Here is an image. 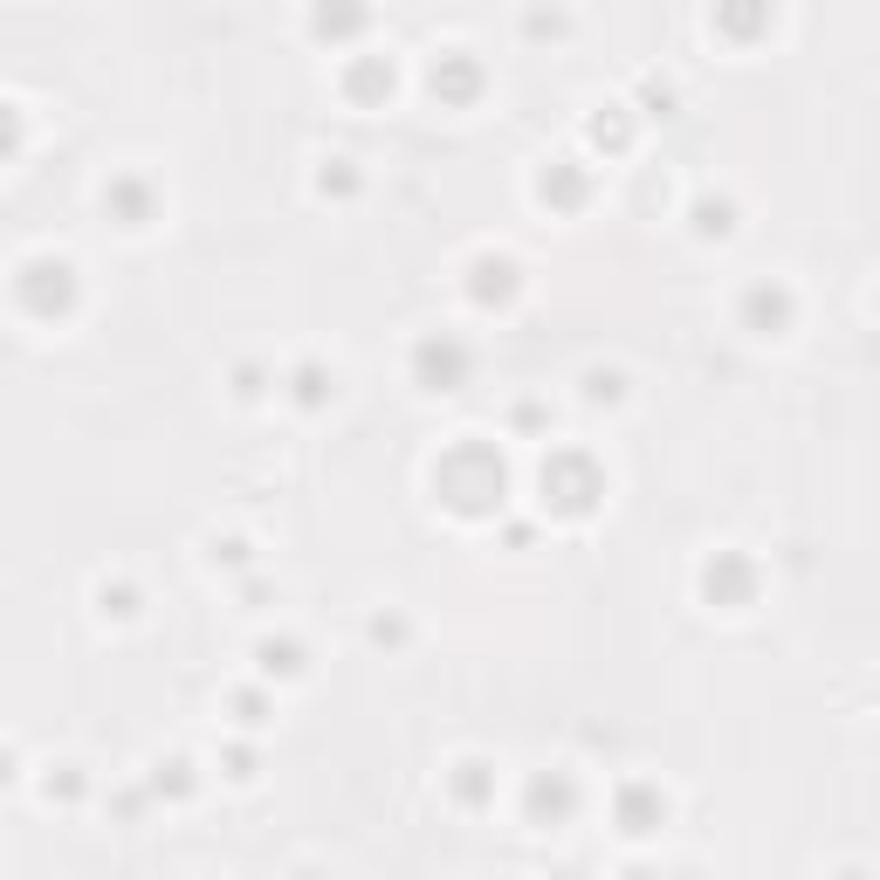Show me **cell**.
<instances>
[{
  "label": "cell",
  "mask_w": 880,
  "mask_h": 880,
  "mask_svg": "<svg viewBox=\"0 0 880 880\" xmlns=\"http://www.w3.org/2000/svg\"><path fill=\"white\" fill-rule=\"evenodd\" d=\"M489 791H496V770L481 763V757H468V763H454V798L468 805V811H481V805H489Z\"/></svg>",
  "instance_id": "obj_4"
},
{
  "label": "cell",
  "mask_w": 880,
  "mask_h": 880,
  "mask_svg": "<svg viewBox=\"0 0 880 880\" xmlns=\"http://www.w3.org/2000/svg\"><path fill=\"white\" fill-rule=\"evenodd\" d=\"M358 21H365V0H358V8H330V0L317 8V28H323V35H330V28H358Z\"/></svg>",
  "instance_id": "obj_9"
},
{
  "label": "cell",
  "mask_w": 880,
  "mask_h": 880,
  "mask_svg": "<svg viewBox=\"0 0 880 880\" xmlns=\"http://www.w3.org/2000/svg\"><path fill=\"white\" fill-rule=\"evenodd\" d=\"M261 668H269V674H303V647H290V640H269V647H261Z\"/></svg>",
  "instance_id": "obj_7"
},
{
  "label": "cell",
  "mask_w": 880,
  "mask_h": 880,
  "mask_svg": "<svg viewBox=\"0 0 880 880\" xmlns=\"http://www.w3.org/2000/svg\"><path fill=\"white\" fill-rule=\"evenodd\" d=\"M420 371H427V392H454L461 371H468V351L461 344H420Z\"/></svg>",
  "instance_id": "obj_3"
},
{
  "label": "cell",
  "mask_w": 880,
  "mask_h": 880,
  "mask_svg": "<svg viewBox=\"0 0 880 880\" xmlns=\"http://www.w3.org/2000/svg\"><path fill=\"white\" fill-rule=\"evenodd\" d=\"M103 207H118V213H124V228H145V186H138V180L103 186Z\"/></svg>",
  "instance_id": "obj_6"
},
{
  "label": "cell",
  "mask_w": 880,
  "mask_h": 880,
  "mask_svg": "<svg viewBox=\"0 0 880 880\" xmlns=\"http://www.w3.org/2000/svg\"><path fill=\"white\" fill-rule=\"evenodd\" d=\"M660 819H668V798L647 784H626L620 791V832L626 840H647V832H660Z\"/></svg>",
  "instance_id": "obj_1"
},
{
  "label": "cell",
  "mask_w": 880,
  "mask_h": 880,
  "mask_svg": "<svg viewBox=\"0 0 880 880\" xmlns=\"http://www.w3.org/2000/svg\"><path fill=\"white\" fill-rule=\"evenodd\" d=\"M83 778H76V763H62V778H49V798H76Z\"/></svg>",
  "instance_id": "obj_10"
},
{
  "label": "cell",
  "mask_w": 880,
  "mask_h": 880,
  "mask_svg": "<svg viewBox=\"0 0 880 880\" xmlns=\"http://www.w3.org/2000/svg\"><path fill=\"white\" fill-rule=\"evenodd\" d=\"M461 56H468V49H448V56L433 62V90H448V97H468L475 90V70Z\"/></svg>",
  "instance_id": "obj_5"
},
{
  "label": "cell",
  "mask_w": 880,
  "mask_h": 880,
  "mask_svg": "<svg viewBox=\"0 0 880 880\" xmlns=\"http://www.w3.org/2000/svg\"><path fill=\"white\" fill-rule=\"evenodd\" d=\"M571 805H578V791H571L564 770H558V778H537V784H530V819H537V826H564Z\"/></svg>",
  "instance_id": "obj_2"
},
{
  "label": "cell",
  "mask_w": 880,
  "mask_h": 880,
  "mask_svg": "<svg viewBox=\"0 0 880 880\" xmlns=\"http://www.w3.org/2000/svg\"><path fill=\"white\" fill-rule=\"evenodd\" d=\"M750 323L763 330V323H784V296L778 290H750Z\"/></svg>",
  "instance_id": "obj_8"
}]
</instances>
